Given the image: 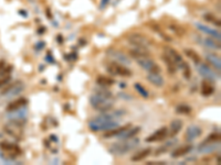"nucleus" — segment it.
Here are the masks:
<instances>
[{
  "mask_svg": "<svg viewBox=\"0 0 221 165\" xmlns=\"http://www.w3.org/2000/svg\"><path fill=\"white\" fill-rule=\"evenodd\" d=\"M167 136H168V128L162 127V128H159L158 130H156L153 134H150L149 137L146 138L145 141L147 142V143L158 142V141H162V140H165V139L167 138Z\"/></svg>",
  "mask_w": 221,
  "mask_h": 165,
  "instance_id": "6e6552de",
  "label": "nucleus"
},
{
  "mask_svg": "<svg viewBox=\"0 0 221 165\" xmlns=\"http://www.w3.org/2000/svg\"><path fill=\"white\" fill-rule=\"evenodd\" d=\"M1 137H2V134H0V138H1Z\"/></svg>",
  "mask_w": 221,
  "mask_h": 165,
  "instance_id": "e433bc0d",
  "label": "nucleus"
},
{
  "mask_svg": "<svg viewBox=\"0 0 221 165\" xmlns=\"http://www.w3.org/2000/svg\"><path fill=\"white\" fill-rule=\"evenodd\" d=\"M0 149L2 151L9 153V155H11V159H15V157H17V156H19L21 154V149L19 147V145L8 141L0 142Z\"/></svg>",
  "mask_w": 221,
  "mask_h": 165,
  "instance_id": "0eeeda50",
  "label": "nucleus"
},
{
  "mask_svg": "<svg viewBox=\"0 0 221 165\" xmlns=\"http://www.w3.org/2000/svg\"><path fill=\"white\" fill-rule=\"evenodd\" d=\"M197 65H198V67H197L198 73H199L202 77H205V78L208 79L209 81H215V80L217 79V75L215 74V72L212 71L211 68L207 65V64L199 63V64H197Z\"/></svg>",
  "mask_w": 221,
  "mask_h": 165,
  "instance_id": "1a4fd4ad",
  "label": "nucleus"
},
{
  "mask_svg": "<svg viewBox=\"0 0 221 165\" xmlns=\"http://www.w3.org/2000/svg\"><path fill=\"white\" fill-rule=\"evenodd\" d=\"M112 97H113V95L108 90H96L95 94H93L90 97V104L97 111L106 112V111L110 110V108L114 105Z\"/></svg>",
  "mask_w": 221,
  "mask_h": 165,
  "instance_id": "f03ea898",
  "label": "nucleus"
},
{
  "mask_svg": "<svg viewBox=\"0 0 221 165\" xmlns=\"http://www.w3.org/2000/svg\"><path fill=\"white\" fill-rule=\"evenodd\" d=\"M47 61H50V62H51V63H54V61H53V60H52V57H51V56H49V55H48V56H47Z\"/></svg>",
  "mask_w": 221,
  "mask_h": 165,
  "instance_id": "c9c22d12",
  "label": "nucleus"
},
{
  "mask_svg": "<svg viewBox=\"0 0 221 165\" xmlns=\"http://www.w3.org/2000/svg\"><path fill=\"white\" fill-rule=\"evenodd\" d=\"M146 78L152 85L156 86V87H163L165 84V80L159 73H149Z\"/></svg>",
  "mask_w": 221,
  "mask_h": 165,
  "instance_id": "dca6fc26",
  "label": "nucleus"
},
{
  "mask_svg": "<svg viewBox=\"0 0 221 165\" xmlns=\"http://www.w3.org/2000/svg\"><path fill=\"white\" fill-rule=\"evenodd\" d=\"M150 152H152V149H150V147L144 149V150H142V151H140L138 153H136L135 155L132 156L130 160L133 161V162H140V161L144 160L145 157H147V156L150 154Z\"/></svg>",
  "mask_w": 221,
  "mask_h": 165,
  "instance_id": "a878e982",
  "label": "nucleus"
},
{
  "mask_svg": "<svg viewBox=\"0 0 221 165\" xmlns=\"http://www.w3.org/2000/svg\"><path fill=\"white\" fill-rule=\"evenodd\" d=\"M27 104H28V99L22 97V98H19V99H17V100H13L12 103H10V104L6 107V111H7V112H15L17 110H19L20 108L24 107Z\"/></svg>",
  "mask_w": 221,
  "mask_h": 165,
  "instance_id": "9b49d317",
  "label": "nucleus"
},
{
  "mask_svg": "<svg viewBox=\"0 0 221 165\" xmlns=\"http://www.w3.org/2000/svg\"><path fill=\"white\" fill-rule=\"evenodd\" d=\"M6 67V62L4 60H0V73L2 72V70Z\"/></svg>",
  "mask_w": 221,
  "mask_h": 165,
  "instance_id": "f704fd0d",
  "label": "nucleus"
},
{
  "mask_svg": "<svg viewBox=\"0 0 221 165\" xmlns=\"http://www.w3.org/2000/svg\"><path fill=\"white\" fill-rule=\"evenodd\" d=\"M181 65L183 66V76H185V78L189 79V78H190V76H191V71H190L189 66H188V64H187V63H185V62H183V63H181Z\"/></svg>",
  "mask_w": 221,
  "mask_h": 165,
  "instance_id": "7c9ffc66",
  "label": "nucleus"
},
{
  "mask_svg": "<svg viewBox=\"0 0 221 165\" xmlns=\"http://www.w3.org/2000/svg\"><path fill=\"white\" fill-rule=\"evenodd\" d=\"M192 151V145L191 144H186V145H181L176 147L173 152H171V157L173 159H178L180 156L187 155L188 153H190Z\"/></svg>",
  "mask_w": 221,
  "mask_h": 165,
  "instance_id": "ddd939ff",
  "label": "nucleus"
},
{
  "mask_svg": "<svg viewBox=\"0 0 221 165\" xmlns=\"http://www.w3.org/2000/svg\"><path fill=\"white\" fill-rule=\"evenodd\" d=\"M135 60L137 62V64H138L144 71L148 72V73H160V72H162L160 66L155 61H153L149 56L138 57V58H135Z\"/></svg>",
  "mask_w": 221,
  "mask_h": 165,
  "instance_id": "39448f33",
  "label": "nucleus"
},
{
  "mask_svg": "<svg viewBox=\"0 0 221 165\" xmlns=\"http://www.w3.org/2000/svg\"><path fill=\"white\" fill-rule=\"evenodd\" d=\"M162 60H163L164 62H165V64H166V67H167V71H168L169 74H175L176 72H177V65H176V63L170 58V57L168 56V55H166V54H164L163 56H162Z\"/></svg>",
  "mask_w": 221,
  "mask_h": 165,
  "instance_id": "5701e85b",
  "label": "nucleus"
},
{
  "mask_svg": "<svg viewBox=\"0 0 221 165\" xmlns=\"http://www.w3.org/2000/svg\"><path fill=\"white\" fill-rule=\"evenodd\" d=\"M200 93L203 97L211 96L215 93V87L209 80H203L201 83V87H200Z\"/></svg>",
  "mask_w": 221,
  "mask_h": 165,
  "instance_id": "6ab92c4d",
  "label": "nucleus"
},
{
  "mask_svg": "<svg viewBox=\"0 0 221 165\" xmlns=\"http://www.w3.org/2000/svg\"><path fill=\"white\" fill-rule=\"evenodd\" d=\"M166 55H168L171 60H173L175 63H176V65H179L180 63H183V57H181V55H180V53L177 52L175 48H173V47H166V53H165Z\"/></svg>",
  "mask_w": 221,
  "mask_h": 165,
  "instance_id": "4be33fe9",
  "label": "nucleus"
},
{
  "mask_svg": "<svg viewBox=\"0 0 221 165\" xmlns=\"http://www.w3.org/2000/svg\"><path fill=\"white\" fill-rule=\"evenodd\" d=\"M134 88H135V90L137 91V94H140L143 98H148V96H149L148 91H147V89H146L140 83H135Z\"/></svg>",
  "mask_w": 221,
  "mask_h": 165,
  "instance_id": "cd10ccee",
  "label": "nucleus"
},
{
  "mask_svg": "<svg viewBox=\"0 0 221 165\" xmlns=\"http://www.w3.org/2000/svg\"><path fill=\"white\" fill-rule=\"evenodd\" d=\"M217 141H220L219 133H211L209 137L207 138V140H205L203 142H217Z\"/></svg>",
  "mask_w": 221,
  "mask_h": 165,
  "instance_id": "72a5a7b5",
  "label": "nucleus"
},
{
  "mask_svg": "<svg viewBox=\"0 0 221 165\" xmlns=\"http://www.w3.org/2000/svg\"><path fill=\"white\" fill-rule=\"evenodd\" d=\"M202 134V129L198 126H189L186 130V133H185V138H186V141L191 142L193 140H196L197 138H199Z\"/></svg>",
  "mask_w": 221,
  "mask_h": 165,
  "instance_id": "9d476101",
  "label": "nucleus"
},
{
  "mask_svg": "<svg viewBox=\"0 0 221 165\" xmlns=\"http://www.w3.org/2000/svg\"><path fill=\"white\" fill-rule=\"evenodd\" d=\"M107 72L110 75L120 76V77H130L132 76V71L127 68L125 65L118 62H110L106 67Z\"/></svg>",
  "mask_w": 221,
  "mask_h": 165,
  "instance_id": "20e7f679",
  "label": "nucleus"
},
{
  "mask_svg": "<svg viewBox=\"0 0 221 165\" xmlns=\"http://www.w3.org/2000/svg\"><path fill=\"white\" fill-rule=\"evenodd\" d=\"M183 53H185L196 65L201 62V57L199 56V54H198L195 50H192V48H185V50H183Z\"/></svg>",
  "mask_w": 221,
  "mask_h": 165,
  "instance_id": "393cba45",
  "label": "nucleus"
},
{
  "mask_svg": "<svg viewBox=\"0 0 221 165\" xmlns=\"http://www.w3.org/2000/svg\"><path fill=\"white\" fill-rule=\"evenodd\" d=\"M203 43L207 47L209 48H216V50H220V42L217 40H212L210 38H207L203 40Z\"/></svg>",
  "mask_w": 221,
  "mask_h": 165,
  "instance_id": "c85d7f7f",
  "label": "nucleus"
},
{
  "mask_svg": "<svg viewBox=\"0 0 221 165\" xmlns=\"http://www.w3.org/2000/svg\"><path fill=\"white\" fill-rule=\"evenodd\" d=\"M96 84L98 86H112L115 84V80L107 76H98L96 78Z\"/></svg>",
  "mask_w": 221,
  "mask_h": 165,
  "instance_id": "bb28decb",
  "label": "nucleus"
},
{
  "mask_svg": "<svg viewBox=\"0 0 221 165\" xmlns=\"http://www.w3.org/2000/svg\"><path fill=\"white\" fill-rule=\"evenodd\" d=\"M130 55L134 58H138V57H144V56H149L148 48H144V47H133L132 50H130Z\"/></svg>",
  "mask_w": 221,
  "mask_h": 165,
  "instance_id": "aec40b11",
  "label": "nucleus"
},
{
  "mask_svg": "<svg viewBox=\"0 0 221 165\" xmlns=\"http://www.w3.org/2000/svg\"><path fill=\"white\" fill-rule=\"evenodd\" d=\"M196 27H197V28L199 29L201 32L207 33L208 35H210V37H212V38L217 39L218 41H220V32H219V31L213 30V29L209 28V27L203 25V24H200V23H196Z\"/></svg>",
  "mask_w": 221,
  "mask_h": 165,
  "instance_id": "a211bd4d",
  "label": "nucleus"
},
{
  "mask_svg": "<svg viewBox=\"0 0 221 165\" xmlns=\"http://www.w3.org/2000/svg\"><path fill=\"white\" fill-rule=\"evenodd\" d=\"M10 80H11V76H10V74H9V75L0 76V88L5 87V85H7Z\"/></svg>",
  "mask_w": 221,
  "mask_h": 165,
  "instance_id": "2f4dec72",
  "label": "nucleus"
},
{
  "mask_svg": "<svg viewBox=\"0 0 221 165\" xmlns=\"http://www.w3.org/2000/svg\"><path fill=\"white\" fill-rule=\"evenodd\" d=\"M140 129H142L140 127H133V128H132V126H130V128H127L125 131H123L120 134H118L116 138L122 139V140L132 139V138H135L137 134H138V132L140 131Z\"/></svg>",
  "mask_w": 221,
  "mask_h": 165,
  "instance_id": "f8f14e48",
  "label": "nucleus"
},
{
  "mask_svg": "<svg viewBox=\"0 0 221 165\" xmlns=\"http://www.w3.org/2000/svg\"><path fill=\"white\" fill-rule=\"evenodd\" d=\"M203 18H205V19H206L208 22H215V24H216V25H218V27L220 25V21H219V20H216V18H215V15H213V14L207 13L206 15L203 17Z\"/></svg>",
  "mask_w": 221,
  "mask_h": 165,
  "instance_id": "473e14b6",
  "label": "nucleus"
},
{
  "mask_svg": "<svg viewBox=\"0 0 221 165\" xmlns=\"http://www.w3.org/2000/svg\"><path fill=\"white\" fill-rule=\"evenodd\" d=\"M191 107L188 106L186 104H181V105H178L176 107V112L179 113V114H189L191 112Z\"/></svg>",
  "mask_w": 221,
  "mask_h": 165,
  "instance_id": "c756f323",
  "label": "nucleus"
},
{
  "mask_svg": "<svg viewBox=\"0 0 221 165\" xmlns=\"http://www.w3.org/2000/svg\"><path fill=\"white\" fill-rule=\"evenodd\" d=\"M138 138H132V139H127L126 141L118 142V143H114L113 145H110L108 149L110 153H112L113 155L120 156L124 155L126 153H128L130 150H133L135 146L138 144Z\"/></svg>",
  "mask_w": 221,
  "mask_h": 165,
  "instance_id": "7ed1b4c3",
  "label": "nucleus"
},
{
  "mask_svg": "<svg viewBox=\"0 0 221 165\" xmlns=\"http://www.w3.org/2000/svg\"><path fill=\"white\" fill-rule=\"evenodd\" d=\"M219 147V144H217V142H203L201 145L199 146L198 152L202 154H209L215 152Z\"/></svg>",
  "mask_w": 221,
  "mask_h": 165,
  "instance_id": "4468645a",
  "label": "nucleus"
},
{
  "mask_svg": "<svg viewBox=\"0 0 221 165\" xmlns=\"http://www.w3.org/2000/svg\"><path fill=\"white\" fill-rule=\"evenodd\" d=\"M130 127V124H126L124 127H117V128H114V129H110V130H107V131H104L103 138H104V139H110V138L117 137L118 134H120L122 132L125 131L126 129Z\"/></svg>",
  "mask_w": 221,
  "mask_h": 165,
  "instance_id": "f3484780",
  "label": "nucleus"
},
{
  "mask_svg": "<svg viewBox=\"0 0 221 165\" xmlns=\"http://www.w3.org/2000/svg\"><path fill=\"white\" fill-rule=\"evenodd\" d=\"M107 54L110 55L113 58H115L116 61L118 63H123V64H130V60L128 58L127 55H125L124 53L120 52V51H114V50H110V51H107Z\"/></svg>",
  "mask_w": 221,
  "mask_h": 165,
  "instance_id": "2eb2a0df",
  "label": "nucleus"
},
{
  "mask_svg": "<svg viewBox=\"0 0 221 165\" xmlns=\"http://www.w3.org/2000/svg\"><path fill=\"white\" fill-rule=\"evenodd\" d=\"M183 128V121L180 119H175L170 122V137H176L178 133L180 132Z\"/></svg>",
  "mask_w": 221,
  "mask_h": 165,
  "instance_id": "b1692460",
  "label": "nucleus"
},
{
  "mask_svg": "<svg viewBox=\"0 0 221 165\" xmlns=\"http://www.w3.org/2000/svg\"><path fill=\"white\" fill-rule=\"evenodd\" d=\"M128 42L134 45L135 47H144V48H148L149 45H150V41L148 39L142 35V34H138V33H134L128 37Z\"/></svg>",
  "mask_w": 221,
  "mask_h": 165,
  "instance_id": "423d86ee",
  "label": "nucleus"
},
{
  "mask_svg": "<svg viewBox=\"0 0 221 165\" xmlns=\"http://www.w3.org/2000/svg\"><path fill=\"white\" fill-rule=\"evenodd\" d=\"M206 60H207V62L210 63L216 70H218V71H220L221 70V60H220V57L218 56L217 54H213V53H207Z\"/></svg>",
  "mask_w": 221,
  "mask_h": 165,
  "instance_id": "412c9836",
  "label": "nucleus"
},
{
  "mask_svg": "<svg viewBox=\"0 0 221 165\" xmlns=\"http://www.w3.org/2000/svg\"><path fill=\"white\" fill-rule=\"evenodd\" d=\"M124 110H115L113 112H103L102 114L92 119L89 122V128L93 132L107 131L110 129L120 127V122L117 119L125 114Z\"/></svg>",
  "mask_w": 221,
  "mask_h": 165,
  "instance_id": "f257e3e1",
  "label": "nucleus"
}]
</instances>
